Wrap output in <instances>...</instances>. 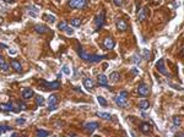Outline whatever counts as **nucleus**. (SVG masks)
<instances>
[{"label":"nucleus","instance_id":"f257e3e1","mask_svg":"<svg viewBox=\"0 0 184 137\" xmlns=\"http://www.w3.org/2000/svg\"><path fill=\"white\" fill-rule=\"evenodd\" d=\"M76 52H78L79 57L85 60V61L87 63H91V64H96V63H100L102 59H104V55H91L89 53H86L85 50H82V48L78 45V49H76Z\"/></svg>","mask_w":184,"mask_h":137},{"label":"nucleus","instance_id":"f03ea898","mask_svg":"<svg viewBox=\"0 0 184 137\" xmlns=\"http://www.w3.org/2000/svg\"><path fill=\"white\" fill-rule=\"evenodd\" d=\"M114 100H115V103L118 106H120V108H125L126 104H128V92L126 91H122V92H119V94L114 98Z\"/></svg>","mask_w":184,"mask_h":137},{"label":"nucleus","instance_id":"7ed1b4c3","mask_svg":"<svg viewBox=\"0 0 184 137\" xmlns=\"http://www.w3.org/2000/svg\"><path fill=\"white\" fill-rule=\"evenodd\" d=\"M60 88V82L59 81H54V82H47V81H41L39 89H45V91H53Z\"/></svg>","mask_w":184,"mask_h":137},{"label":"nucleus","instance_id":"20e7f679","mask_svg":"<svg viewBox=\"0 0 184 137\" xmlns=\"http://www.w3.org/2000/svg\"><path fill=\"white\" fill-rule=\"evenodd\" d=\"M69 7L71 9H84L87 5V0H69Z\"/></svg>","mask_w":184,"mask_h":137},{"label":"nucleus","instance_id":"39448f33","mask_svg":"<svg viewBox=\"0 0 184 137\" xmlns=\"http://www.w3.org/2000/svg\"><path fill=\"white\" fill-rule=\"evenodd\" d=\"M156 69H157L158 72H161V75L170 77V72H168L167 69H166V66H165V59H162V58H161V59L156 63Z\"/></svg>","mask_w":184,"mask_h":137},{"label":"nucleus","instance_id":"423d86ee","mask_svg":"<svg viewBox=\"0 0 184 137\" xmlns=\"http://www.w3.org/2000/svg\"><path fill=\"white\" fill-rule=\"evenodd\" d=\"M104 20H106V12H104V11H101V12L96 16V20H95V23H96V28H97V29H100V28L103 27Z\"/></svg>","mask_w":184,"mask_h":137},{"label":"nucleus","instance_id":"0eeeda50","mask_svg":"<svg viewBox=\"0 0 184 137\" xmlns=\"http://www.w3.org/2000/svg\"><path fill=\"white\" fill-rule=\"evenodd\" d=\"M57 105H58V95L57 94H52L48 98V110L52 111L54 109H57Z\"/></svg>","mask_w":184,"mask_h":137},{"label":"nucleus","instance_id":"6e6552de","mask_svg":"<svg viewBox=\"0 0 184 137\" xmlns=\"http://www.w3.org/2000/svg\"><path fill=\"white\" fill-rule=\"evenodd\" d=\"M149 17V9L147 7H140L139 12H137V20L139 21H145V20Z\"/></svg>","mask_w":184,"mask_h":137},{"label":"nucleus","instance_id":"1a4fd4ad","mask_svg":"<svg viewBox=\"0 0 184 137\" xmlns=\"http://www.w3.org/2000/svg\"><path fill=\"white\" fill-rule=\"evenodd\" d=\"M98 126H100L98 123L93 121V123H87V124H85L84 127H85V131H86L87 134H93L95 131L98 129Z\"/></svg>","mask_w":184,"mask_h":137},{"label":"nucleus","instance_id":"9d476101","mask_svg":"<svg viewBox=\"0 0 184 137\" xmlns=\"http://www.w3.org/2000/svg\"><path fill=\"white\" fill-rule=\"evenodd\" d=\"M137 92H139V94L142 95V97H147V95L150 94V88H149V86H147V85L140 83L139 87H137Z\"/></svg>","mask_w":184,"mask_h":137},{"label":"nucleus","instance_id":"9b49d317","mask_svg":"<svg viewBox=\"0 0 184 137\" xmlns=\"http://www.w3.org/2000/svg\"><path fill=\"white\" fill-rule=\"evenodd\" d=\"M0 110H4V111H19V109H16V105H15L12 102L5 103V104H0Z\"/></svg>","mask_w":184,"mask_h":137},{"label":"nucleus","instance_id":"f8f14e48","mask_svg":"<svg viewBox=\"0 0 184 137\" xmlns=\"http://www.w3.org/2000/svg\"><path fill=\"white\" fill-rule=\"evenodd\" d=\"M103 45H104V48H106V49L111 50V49H113V48H114L115 40L112 38V37H107V38L103 40Z\"/></svg>","mask_w":184,"mask_h":137},{"label":"nucleus","instance_id":"ddd939ff","mask_svg":"<svg viewBox=\"0 0 184 137\" xmlns=\"http://www.w3.org/2000/svg\"><path fill=\"white\" fill-rule=\"evenodd\" d=\"M115 26L122 32H124V31H126V29H128V23H126L125 20H123V18H118V20H117Z\"/></svg>","mask_w":184,"mask_h":137},{"label":"nucleus","instance_id":"4468645a","mask_svg":"<svg viewBox=\"0 0 184 137\" xmlns=\"http://www.w3.org/2000/svg\"><path fill=\"white\" fill-rule=\"evenodd\" d=\"M97 83L102 86V87H108V78H107V76L103 74L98 75V77H97Z\"/></svg>","mask_w":184,"mask_h":137},{"label":"nucleus","instance_id":"2eb2a0df","mask_svg":"<svg viewBox=\"0 0 184 137\" xmlns=\"http://www.w3.org/2000/svg\"><path fill=\"white\" fill-rule=\"evenodd\" d=\"M139 130L141 131L142 134L147 135V134H150L151 131H152V127H151V125L149 123H141L140 126H139Z\"/></svg>","mask_w":184,"mask_h":137},{"label":"nucleus","instance_id":"dca6fc26","mask_svg":"<svg viewBox=\"0 0 184 137\" xmlns=\"http://www.w3.org/2000/svg\"><path fill=\"white\" fill-rule=\"evenodd\" d=\"M0 70L3 71V72L5 74H8L9 71H10V66H9V64L6 63V60H5L1 55H0Z\"/></svg>","mask_w":184,"mask_h":137},{"label":"nucleus","instance_id":"f3484780","mask_svg":"<svg viewBox=\"0 0 184 137\" xmlns=\"http://www.w3.org/2000/svg\"><path fill=\"white\" fill-rule=\"evenodd\" d=\"M34 29H36V32L41 33V34H45V33L49 32V28L47 26H44V25H36Z\"/></svg>","mask_w":184,"mask_h":137},{"label":"nucleus","instance_id":"a211bd4d","mask_svg":"<svg viewBox=\"0 0 184 137\" xmlns=\"http://www.w3.org/2000/svg\"><path fill=\"white\" fill-rule=\"evenodd\" d=\"M11 67L19 74L22 72V66H21V64H20L17 60H11Z\"/></svg>","mask_w":184,"mask_h":137},{"label":"nucleus","instance_id":"6ab92c4d","mask_svg":"<svg viewBox=\"0 0 184 137\" xmlns=\"http://www.w3.org/2000/svg\"><path fill=\"white\" fill-rule=\"evenodd\" d=\"M84 86H85V88H87L89 91H92L95 88V82L91 78H85L84 80Z\"/></svg>","mask_w":184,"mask_h":137},{"label":"nucleus","instance_id":"aec40b11","mask_svg":"<svg viewBox=\"0 0 184 137\" xmlns=\"http://www.w3.org/2000/svg\"><path fill=\"white\" fill-rule=\"evenodd\" d=\"M33 97V89L31 88H25L23 92H22V98L23 99H30Z\"/></svg>","mask_w":184,"mask_h":137},{"label":"nucleus","instance_id":"412c9836","mask_svg":"<svg viewBox=\"0 0 184 137\" xmlns=\"http://www.w3.org/2000/svg\"><path fill=\"white\" fill-rule=\"evenodd\" d=\"M119 78H120V75H119V72H112L111 75H109V81L112 83H117L119 81Z\"/></svg>","mask_w":184,"mask_h":137},{"label":"nucleus","instance_id":"4be33fe9","mask_svg":"<svg viewBox=\"0 0 184 137\" xmlns=\"http://www.w3.org/2000/svg\"><path fill=\"white\" fill-rule=\"evenodd\" d=\"M139 106H140L141 110H147L150 108V102H149V100H146V99H144V100H141V102H140Z\"/></svg>","mask_w":184,"mask_h":137},{"label":"nucleus","instance_id":"5701e85b","mask_svg":"<svg viewBox=\"0 0 184 137\" xmlns=\"http://www.w3.org/2000/svg\"><path fill=\"white\" fill-rule=\"evenodd\" d=\"M43 18H44L47 22H49V23H53V22L55 21V16H53V15H47V14H44V15H43Z\"/></svg>","mask_w":184,"mask_h":137},{"label":"nucleus","instance_id":"b1692460","mask_svg":"<svg viewBox=\"0 0 184 137\" xmlns=\"http://www.w3.org/2000/svg\"><path fill=\"white\" fill-rule=\"evenodd\" d=\"M70 25H71L73 27H79L80 25H81V20L78 18V17H75V18H73V20L70 21Z\"/></svg>","mask_w":184,"mask_h":137},{"label":"nucleus","instance_id":"393cba45","mask_svg":"<svg viewBox=\"0 0 184 137\" xmlns=\"http://www.w3.org/2000/svg\"><path fill=\"white\" fill-rule=\"evenodd\" d=\"M141 55L145 58V60H150V59H151V54H150V52H149V49H142Z\"/></svg>","mask_w":184,"mask_h":137},{"label":"nucleus","instance_id":"a878e982","mask_svg":"<svg viewBox=\"0 0 184 137\" xmlns=\"http://www.w3.org/2000/svg\"><path fill=\"white\" fill-rule=\"evenodd\" d=\"M97 116H100V118L104 119V120H109L112 118V115L109 113H97Z\"/></svg>","mask_w":184,"mask_h":137},{"label":"nucleus","instance_id":"bb28decb","mask_svg":"<svg viewBox=\"0 0 184 137\" xmlns=\"http://www.w3.org/2000/svg\"><path fill=\"white\" fill-rule=\"evenodd\" d=\"M66 28H68V22L61 21V22L58 23V29H60V31H65Z\"/></svg>","mask_w":184,"mask_h":137},{"label":"nucleus","instance_id":"cd10ccee","mask_svg":"<svg viewBox=\"0 0 184 137\" xmlns=\"http://www.w3.org/2000/svg\"><path fill=\"white\" fill-rule=\"evenodd\" d=\"M97 100H98V103L102 105V106H107V100H106V98L104 97H102V95H98V97H97Z\"/></svg>","mask_w":184,"mask_h":137},{"label":"nucleus","instance_id":"c85d7f7f","mask_svg":"<svg viewBox=\"0 0 184 137\" xmlns=\"http://www.w3.org/2000/svg\"><path fill=\"white\" fill-rule=\"evenodd\" d=\"M36 104H37L38 106L44 104V98L42 97V95H37V97H36Z\"/></svg>","mask_w":184,"mask_h":137},{"label":"nucleus","instance_id":"c756f323","mask_svg":"<svg viewBox=\"0 0 184 137\" xmlns=\"http://www.w3.org/2000/svg\"><path fill=\"white\" fill-rule=\"evenodd\" d=\"M48 135H49L48 131H44V130H38L37 131V136H39V137H44V136H48Z\"/></svg>","mask_w":184,"mask_h":137},{"label":"nucleus","instance_id":"7c9ffc66","mask_svg":"<svg viewBox=\"0 0 184 137\" xmlns=\"http://www.w3.org/2000/svg\"><path fill=\"white\" fill-rule=\"evenodd\" d=\"M173 124H174V126L181 125V118L179 116H174V118H173Z\"/></svg>","mask_w":184,"mask_h":137},{"label":"nucleus","instance_id":"2f4dec72","mask_svg":"<svg viewBox=\"0 0 184 137\" xmlns=\"http://www.w3.org/2000/svg\"><path fill=\"white\" fill-rule=\"evenodd\" d=\"M11 130V127H9V126H0V135L1 134H5L6 131Z\"/></svg>","mask_w":184,"mask_h":137},{"label":"nucleus","instance_id":"473e14b6","mask_svg":"<svg viewBox=\"0 0 184 137\" xmlns=\"http://www.w3.org/2000/svg\"><path fill=\"white\" fill-rule=\"evenodd\" d=\"M133 61H134V64H139L140 63V57H139V55H134V57H133Z\"/></svg>","mask_w":184,"mask_h":137},{"label":"nucleus","instance_id":"72a5a7b5","mask_svg":"<svg viewBox=\"0 0 184 137\" xmlns=\"http://www.w3.org/2000/svg\"><path fill=\"white\" fill-rule=\"evenodd\" d=\"M112 1H113V3L117 5V6H122V5H123V3H124V1H123V0H112Z\"/></svg>","mask_w":184,"mask_h":137},{"label":"nucleus","instance_id":"f704fd0d","mask_svg":"<svg viewBox=\"0 0 184 137\" xmlns=\"http://www.w3.org/2000/svg\"><path fill=\"white\" fill-rule=\"evenodd\" d=\"M65 32H66V34H68V35H71V34L74 33V29H73V28H70V27H68V28L65 29Z\"/></svg>","mask_w":184,"mask_h":137},{"label":"nucleus","instance_id":"c9c22d12","mask_svg":"<svg viewBox=\"0 0 184 137\" xmlns=\"http://www.w3.org/2000/svg\"><path fill=\"white\" fill-rule=\"evenodd\" d=\"M63 71H64V74L70 75V70H69V67L66 66V65H64V66H63Z\"/></svg>","mask_w":184,"mask_h":137},{"label":"nucleus","instance_id":"e433bc0d","mask_svg":"<svg viewBox=\"0 0 184 137\" xmlns=\"http://www.w3.org/2000/svg\"><path fill=\"white\" fill-rule=\"evenodd\" d=\"M17 105L20 106V109H26V108H27V105H26V104H22V102H19Z\"/></svg>","mask_w":184,"mask_h":137},{"label":"nucleus","instance_id":"4c0bfd02","mask_svg":"<svg viewBox=\"0 0 184 137\" xmlns=\"http://www.w3.org/2000/svg\"><path fill=\"white\" fill-rule=\"evenodd\" d=\"M17 52H16V50H12V49H9V54L10 55H15V54H16Z\"/></svg>","mask_w":184,"mask_h":137},{"label":"nucleus","instance_id":"58836bf2","mask_svg":"<svg viewBox=\"0 0 184 137\" xmlns=\"http://www.w3.org/2000/svg\"><path fill=\"white\" fill-rule=\"evenodd\" d=\"M16 123L17 124H23L25 123V119H16Z\"/></svg>","mask_w":184,"mask_h":137},{"label":"nucleus","instance_id":"ea45409f","mask_svg":"<svg viewBox=\"0 0 184 137\" xmlns=\"http://www.w3.org/2000/svg\"><path fill=\"white\" fill-rule=\"evenodd\" d=\"M3 1H5V3H14L15 0H3Z\"/></svg>","mask_w":184,"mask_h":137},{"label":"nucleus","instance_id":"a19ab883","mask_svg":"<svg viewBox=\"0 0 184 137\" xmlns=\"http://www.w3.org/2000/svg\"><path fill=\"white\" fill-rule=\"evenodd\" d=\"M181 53H182V55H183V57H184V45H183V47H182V50H181Z\"/></svg>","mask_w":184,"mask_h":137},{"label":"nucleus","instance_id":"79ce46f5","mask_svg":"<svg viewBox=\"0 0 184 137\" xmlns=\"http://www.w3.org/2000/svg\"><path fill=\"white\" fill-rule=\"evenodd\" d=\"M3 22H4V18H3L1 16H0V25H3Z\"/></svg>","mask_w":184,"mask_h":137},{"label":"nucleus","instance_id":"37998d69","mask_svg":"<svg viewBox=\"0 0 184 137\" xmlns=\"http://www.w3.org/2000/svg\"><path fill=\"white\" fill-rule=\"evenodd\" d=\"M178 136H184V134H178Z\"/></svg>","mask_w":184,"mask_h":137},{"label":"nucleus","instance_id":"c03bdc74","mask_svg":"<svg viewBox=\"0 0 184 137\" xmlns=\"http://www.w3.org/2000/svg\"><path fill=\"white\" fill-rule=\"evenodd\" d=\"M145 1H149V0H145Z\"/></svg>","mask_w":184,"mask_h":137}]
</instances>
